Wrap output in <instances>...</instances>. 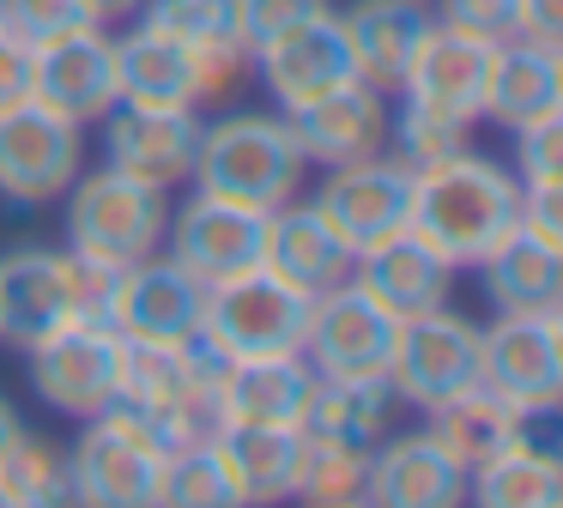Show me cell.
<instances>
[{"label":"cell","instance_id":"6da1fadb","mask_svg":"<svg viewBox=\"0 0 563 508\" xmlns=\"http://www.w3.org/2000/svg\"><path fill=\"white\" fill-rule=\"evenodd\" d=\"M515 212H521L515 169L473 152V145H461L454 157L412 176V218H406V230L424 236L442 261L466 273V266H478L503 242Z\"/></svg>","mask_w":563,"mask_h":508},{"label":"cell","instance_id":"7a4b0ae2","mask_svg":"<svg viewBox=\"0 0 563 508\" xmlns=\"http://www.w3.org/2000/svg\"><path fill=\"white\" fill-rule=\"evenodd\" d=\"M303 181H309V157L297 145V128L285 109H224L200 128V157L188 188L273 212V206L297 200Z\"/></svg>","mask_w":563,"mask_h":508},{"label":"cell","instance_id":"3957f363","mask_svg":"<svg viewBox=\"0 0 563 508\" xmlns=\"http://www.w3.org/2000/svg\"><path fill=\"white\" fill-rule=\"evenodd\" d=\"M67 218H62V249L86 254L98 266H134L146 254L164 249V224H170V194L146 188V181L122 176V169L98 164L79 169L74 188L62 194Z\"/></svg>","mask_w":563,"mask_h":508},{"label":"cell","instance_id":"277c9868","mask_svg":"<svg viewBox=\"0 0 563 508\" xmlns=\"http://www.w3.org/2000/svg\"><path fill=\"white\" fill-rule=\"evenodd\" d=\"M249 79V48H188L170 31L128 19V31L115 36V91L122 103L146 109H200L231 97Z\"/></svg>","mask_w":563,"mask_h":508},{"label":"cell","instance_id":"5b68a950","mask_svg":"<svg viewBox=\"0 0 563 508\" xmlns=\"http://www.w3.org/2000/svg\"><path fill=\"white\" fill-rule=\"evenodd\" d=\"M309 297L303 285L279 278L273 266H249L236 278L207 285V314H200V339L219 345L224 357H273V351H303L309 333Z\"/></svg>","mask_w":563,"mask_h":508},{"label":"cell","instance_id":"8992f818","mask_svg":"<svg viewBox=\"0 0 563 508\" xmlns=\"http://www.w3.org/2000/svg\"><path fill=\"white\" fill-rule=\"evenodd\" d=\"M478 387L497 394L527 423L558 418L563 406V309L478 321Z\"/></svg>","mask_w":563,"mask_h":508},{"label":"cell","instance_id":"52a82bcc","mask_svg":"<svg viewBox=\"0 0 563 508\" xmlns=\"http://www.w3.org/2000/svg\"><path fill=\"white\" fill-rule=\"evenodd\" d=\"M473 382H478V321L473 314H461L454 302L406 314L400 339H394V363H388L394 399L424 418L430 406L466 394Z\"/></svg>","mask_w":563,"mask_h":508},{"label":"cell","instance_id":"ba28073f","mask_svg":"<svg viewBox=\"0 0 563 508\" xmlns=\"http://www.w3.org/2000/svg\"><path fill=\"white\" fill-rule=\"evenodd\" d=\"M25 375L31 394L67 423L98 418L115 399V333L103 321L67 314L62 327H49L43 339L25 345Z\"/></svg>","mask_w":563,"mask_h":508},{"label":"cell","instance_id":"9c48e42d","mask_svg":"<svg viewBox=\"0 0 563 508\" xmlns=\"http://www.w3.org/2000/svg\"><path fill=\"white\" fill-rule=\"evenodd\" d=\"M79 169H86V128L31 97L0 109V200L7 206H55Z\"/></svg>","mask_w":563,"mask_h":508},{"label":"cell","instance_id":"30bf717a","mask_svg":"<svg viewBox=\"0 0 563 508\" xmlns=\"http://www.w3.org/2000/svg\"><path fill=\"white\" fill-rule=\"evenodd\" d=\"M164 254L183 273H195L200 285L236 278L249 266H261V254H267V212L243 200H224V194H207V188H188L170 206Z\"/></svg>","mask_w":563,"mask_h":508},{"label":"cell","instance_id":"8fae6325","mask_svg":"<svg viewBox=\"0 0 563 508\" xmlns=\"http://www.w3.org/2000/svg\"><path fill=\"white\" fill-rule=\"evenodd\" d=\"M394 339H400V321L345 278V285L321 290L309 309L303 357L316 375H333V382H376L394 363Z\"/></svg>","mask_w":563,"mask_h":508},{"label":"cell","instance_id":"7c38bea8","mask_svg":"<svg viewBox=\"0 0 563 508\" xmlns=\"http://www.w3.org/2000/svg\"><path fill=\"white\" fill-rule=\"evenodd\" d=\"M200 109H146V103H115L98 121L103 133V164L122 176L146 181L158 194H176L195 181L200 157Z\"/></svg>","mask_w":563,"mask_h":508},{"label":"cell","instance_id":"4fadbf2b","mask_svg":"<svg viewBox=\"0 0 563 508\" xmlns=\"http://www.w3.org/2000/svg\"><path fill=\"white\" fill-rule=\"evenodd\" d=\"M412 164L382 145V152L357 157V164H333L321 169V188H316V206L333 218V230L345 236V249L364 254L376 242H388L394 230H406L412 218Z\"/></svg>","mask_w":563,"mask_h":508},{"label":"cell","instance_id":"5bb4252c","mask_svg":"<svg viewBox=\"0 0 563 508\" xmlns=\"http://www.w3.org/2000/svg\"><path fill=\"white\" fill-rule=\"evenodd\" d=\"M31 103L55 109L74 128H98L122 91H115V36L103 24H79V31L55 36V43L31 48Z\"/></svg>","mask_w":563,"mask_h":508},{"label":"cell","instance_id":"9a60e30c","mask_svg":"<svg viewBox=\"0 0 563 508\" xmlns=\"http://www.w3.org/2000/svg\"><path fill=\"white\" fill-rule=\"evenodd\" d=\"M200 314H207V285L170 261V254H146L134 266L110 273V297H103V327L122 339H195Z\"/></svg>","mask_w":563,"mask_h":508},{"label":"cell","instance_id":"2e32d148","mask_svg":"<svg viewBox=\"0 0 563 508\" xmlns=\"http://www.w3.org/2000/svg\"><path fill=\"white\" fill-rule=\"evenodd\" d=\"M249 73H255L261 91L273 97V109H285V115L316 103L333 85L357 79L352 48H345V31H340V12H321V19L285 31L279 43L255 48V55H249Z\"/></svg>","mask_w":563,"mask_h":508},{"label":"cell","instance_id":"e0dca14e","mask_svg":"<svg viewBox=\"0 0 563 508\" xmlns=\"http://www.w3.org/2000/svg\"><path fill=\"white\" fill-rule=\"evenodd\" d=\"M364 503L376 508H454L466 503V472L449 460V448L418 423V430H388L369 442V478Z\"/></svg>","mask_w":563,"mask_h":508},{"label":"cell","instance_id":"ac0fdd59","mask_svg":"<svg viewBox=\"0 0 563 508\" xmlns=\"http://www.w3.org/2000/svg\"><path fill=\"white\" fill-rule=\"evenodd\" d=\"M67 484L74 503L91 508H152L158 503V454L115 430L110 418H86L67 448Z\"/></svg>","mask_w":563,"mask_h":508},{"label":"cell","instance_id":"d6986e66","mask_svg":"<svg viewBox=\"0 0 563 508\" xmlns=\"http://www.w3.org/2000/svg\"><path fill=\"white\" fill-rule=\"evenodd\" d=\"M388 115L394 97L369 79H345L333 91H321L316 103L291 109L297 145H303L309 169H333V164H357V157L388 145Z\"/></svg>","mask_w":563,"mask_h":508},{"label":"cell","instance_id":"ffe728a7","mask_svg":"<svg viewBox=\"0 0 563 508\" xmlns=\"http://www.w3.org/2000/svg\"><path fill=\"white\" fill-rule=\"evenodd\" d=\"M485 67H490V43L461 36V31H449V24L430 19L424 36H418V48H412V60H406V73H400V85H394V97L478 128Z\"/></svg>","mask_w":563,"mask_h":508},{"label":"cell","instance_id":"44dd1931","mask_svg":"<svg viewBox=\"0 0 563 508\" xmlns=\"http://www.w3.org/2000/svg\"><path fill=\"white\" fill-rule=\"evenodd\" d=\"M352 285L364 290V297H376L394 321H406V314L454 302L461 266H449L424 236H412V230H394L388 242H376V249H364L352 261Z\"/></svg>","mask_w":563,"mask_h":508},{"label":"cell","instance_id":"7402d4cb","mask_svg":"<svg viewBox=\"0 0 563 508\" xmlns=\"http://www.w3.org/2000/svg\"><path fill=\"white\" fill-rule=\"evenodd\" d=\"M563 115V48L558 43H509L490 48L485 67V97H478V121H497V128H527V121Z\"/></svg>","mask_w":563,"mask_h":508},{"label":"cell","instance_id":"603a6c76","mask_svg":"<svg viewBox=\"0 0 563 508\" xmlns=\"http://www.w3.org/2000/svg\"><path fill=\"white\" fill-rule=\"evenodd\" d=\"M74 314V254L67 249H13L0 254V339L25 351Z\"/></svg>","mask_w":563,"mask_h":508},{"label":"cell","instance_id":"cb8c5ba5","mask_svg":"<svg viewBox=\"0 0 563 508\" xmlns=\"http://www.w3.org/2000/svg\"><path fill=\"white\" fill-rule=\"evenodd\" d=\"M352 261L357 254L345 249V236L333 230V218L321 212L316 200L297 194V200H285L267 212V254H261V266H273L279 278L303 285L309 297L345 285V278H352Z\"/></svg>","mask_w":563,"mask_h":508},{"label":"cell","instance_id":"d4e9b609","mask_svg":"<svg viewBox=\"0 0 563 508\" xmlns=\"http://www.w3.org/2000/svg\"><path fill=\"white\" fill-rule=\"evenodd\" d=\"M309 387H316V369H309L303 351L231 357L219 399H212V418L219 423H303Z\"/></svg>","mask_w":563,"mask_h":508},{"label":"cell","instance_id":"484cf974","mask_svg":"<svg viewBox=\"0 0 563 508\" xmlns=\"http://www.w3.org/2000/svg\"><path fill=\"white\" fill-rule=\"evenodd\" d=\"M473 273L497 314H558L563 309V249L521 224L503 230V242Z\"/></svg>","mask_w":563,"mask_h":508},{"label":"cell","instance_id":"4316f807","mask_svg":"<svg viewBox=\"0 0 563 508\" xmlns=\"http://www.w3.org/2000/svg\"><path fill=\"white\" fill-rule=\"evenodd\" d=\"M219 448L231 460L236 503L267 508L291 503L297 478H303V423H219Z\"/></svg>","mask_w":563,"mask_h":508},{"label":"cell","instance_id":"83f0119b","mask_svg":"<svg viewBox=\"0 0 563 508\" xmlns=\"http://www.w3.org/2000/svg\"><path fill=\"white\" fill-rule=\"evenodd\" d=\"M424 24H430V0H352L340 12V31H345V48H352L357 79L382 85L394 97Z\"/></svg>","mask_w":563,"mask_h":508},{"label":"cell","instance_id":"f1b7e54d","mask_svg":"<svg viewBox=\"0 0 563 508\" xmlns=\"http://www.w3.org/2000/svg\"><path fill=\"white\" fill-rule=\"evenodd\" d=\"M466 496L478 508H558L563 503V460L533 430H521L509 448H497L490 460H478L466 472Z\"/></svg>","mask_w":563,"mask_h":508},{"label":"cell","instance_id":"f546056e","mask_svg":"<svg viewBox=\"0 0 563 508\" xmlns=\"http://www.w3.org/2000/svg\"><path fill=\"white\" fill-rule=\"evenodd\" d=\"M424 430L437 435L442 448H449V460L461 472H473L478 460H490L497 448H509L515 435L527 430V418L521 411H509L497 394H485V387H466V394H454V399H442V406H430L424 411Z\"/></svg>","mask_w":563,"mask_h":508},{"label":"cell","instance_id":"4dcf8cb0","mask_svg":"<svg viewBox=\"0 0 563 508\" xmlns=\"http://www.w3.org/2000/svg\"><path fill=\"white\" fill-rule=\"evenodd\" d=\"M394 406H400V399H394L388 375H376V382H333V375H316L309 406H303V430L369 448L376 435H388Z\"/></svg>","mask_w":563,"mask_h":508},{"label":"cell","instance_id":"1f68e13d","mask_svg":"<svg viewBox=\"0 0 563 508\" xmlns=\"http://www.w3.org/2000/svg\"><path fill=\"white\" fill-rule=\"evenodd\" d=\"M158 503H170V508H243L219 435H200V442H188V448L158 460Z\"/></svg>","mask_w":563,"mask_h":508},{"label":"cell","instance_id":"d6a6232c","mask_svg":"<svg viewBox=\"0 0 563 508\" xmlns=\"http://www.w3.org/2000/svg\"><path fill=\"white\" fill-rule=\"evenodd\" d=\"M0 496H7V508L74 503V484H67V448H55L49 435H37V430H19L13 448L0 454Z\"/></svg>","mask_w":563,"mask_h":508},{"label":"cell","instance_id":"836d02e7","mask_svg":"<svg viewBox=\"0 0 563 508\" xmlns=\"http://www.w3.org/2000/svg\"><path fill=\"white\" fill-rule=\"evenodd\" d=\"M364 478H369V448L303 430V478H297L291 503H309V508H364Z\"/></svg>","mask_w":563,"mask_h":508},{"label":"cell","instance_id":"e575fe53","mask_svg":"<svg viewBox=\"0 0 563 508\" xmlns=\"http://www.w3.org/2000/svg\"><path fill=\"white\" fill-rule=\"evenodd\" d=\"M152 31H170L188 48H236V7L231 0H140L134 12Z\"/></svg>","mask_w":563,"mask_h":508},{"label":"cell","instance_id":"d590c367","mask_svg":"<svg viewBox=\"0 0 563 508\" xmlns=\"http://www.w3.org/2000/svg\"><path fill=\"white\" fill-rule=\"evenodd\" d=\"M466 133H473V128H466V121H454V115L400 103L388 115V152L400 157V164H412V169H430V164H442V157L461 152Z\"/></svg>","mask_w":563,"mask_h":508},{"label":"cell","instance_id":"8d00e7d4","mask_svg":"<svg viewBox=\"0 0 563 508\" xmlns=\"http://www.w3.org/2000/svg\"><path fill=\"white\" fill-rule=\"evenodd\" d=\"M231 7H236V36H243V48L255 55V48L279 43L285 31L333 12V0H231Z\"/></svg>","mask_w":563,"mask_h":508},{"label":"cell","instance_id":"74e56055","mask_svg":"<svg viewBox=\"0 0 563 508\" xmlns=\"http://www.w3.org/2000/svg\"><path fill=\"white\" fill-rule=\"evenodd\" d=\"M515 181L521 188H563V115L515 128Z\"/></svg>","mask_w":563,"mask_h":508},{"label":"cell","instance_id":"f35d334b","mask_svg":"<svg viewBox=\"0 0 563 508\" xmlns=\"http://www.w3.org/2000/svg\"><path fill=\"white\" fill-rule=\"evenodd\" d=\"M430 19L497 48V43H509V36H521V0H437Z\"/></svg>","mask_w":563,"mask_h":508},{"label":"cell","instance_id":"ab89813d","mask_svg":"<svg viewBox=\"0 0 563 508\" xmlns=\"http://www.w3.org/2000/svg\"><path fill=\"white\" fill-rule=\"evenodd\" d=\"M0 24L37 48V43H55V36L79 31V24H91V19H86L79 0H0Z\"/></svg>","mask_w":563,"mask_h":508},{"label":"cell","instance_id":"60d3db41","mask_svg":"<svg viewBox=\"0 0 563 508\" xmlns=\"http://www.w3.org/2000/svg\"><path fill=\"white\" fill-rule=\"evenodd\" d=\"M31 97V43L0 24V109Z\"/></svg>","mask_w":563,"mask_h":508},{"label":"cell","instance_id":"b9f144b4","mask_svg":"<svg viewBox=\"0 0 563 508\" xmlns=\"http://www.w3.org/2000/svg\"><path fill=\"white\" fill-rule=\"evenodd\" d=\"M521 36L563 48V0H521Z\"/></svg>","mask_w":563,"mask_h":508},{"label":"cell","instance_id":"7bdbcfd3","mask_svg":"<svg viewBox=\"0 0 563 508\" xmlns=\"http://www.w3.org/2000/svg\"><path fill=\"white\" fill-rule=\"evenodd\" d=\"M79 7H86L91 24H103V31H110V24H128V19H134L140 0H79Z\"/></svg>","mask_w":563,"mask_h":508},{"label":"cell","instance_id":"ee69618b","mask_svg":"<svg viewBox=\"0 0 563 508\" xmlns=\"http://www.w3.org/2000/svg\"><path fill=\"white\" fill-rule=\"evenodd\" d=\"M25 430V418H19V406L7 394H0V454H7V448H13V435Z\"/></svg>","mask_w":563,"mask_h":508}]
</instances>
